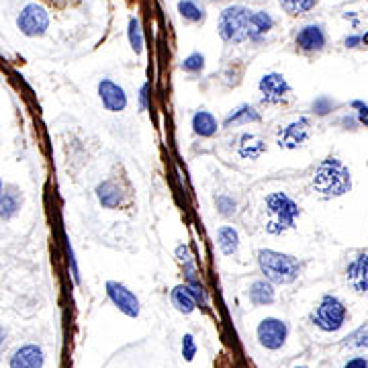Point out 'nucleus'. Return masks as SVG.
I'll return each mask as SVG.
<instances>
[{
	"mask_svg": "<svg viewBox=\"0 0 368 368\" xmlns=\"http://www.w3.org/2000/svg\"><path fill=\"white\" fill-rule=\"evenodd\" d=\"M313 188L326 197H342L352 188V176L350 170L338 160V158H328L323 160L313 174Z\"/></svg>",
	"mask_w": 368,
	"mask_h": 368,
	"instance_id": "nucleus-1",
	"label": "nucleus"
},
{
	"mask_svg": "<svg viewBox=\"0 0 368 368\" xmlns=\"http://www.w3.org/2000/svg\"><path fill=\"white\" fill-rule=\"evenodd\" d=\"M301 217L299 205L284 193H270L266 197V232L270 236L286 234Z\"/></svg>",
	"mask_w": 368,
	"mask_h": 368,
	"instance_id": "nucleus-2",
	"label": "nucleus"
},
{
	"mask_svg": "<svg viewBox=\"0 0 368 368\" xmlns=\"http://www.w3.org/2000/svg\"><path fill=\"white\" fill-rule=\"evenodd\" d=\"M258 264L264 278L272 284H291L301 274V262L295 256L274 249H260Z\"/></svg>",
	"mask_w": 368,
	"mask_h": 368,
	"instance_id": "nucleus-3",
	"label": "nucleus"
},
{
	"mask_svg": "<svg viewBox=\"0 0 368 368\" xmlns=\"http://www.w3.org/2000/svg\"><path fill=\"white\" fill-rule=\"evenodd\" d=\"M252 12L254 10L240 6V4L223 8V12L219 14V25H217L221 39L228 43H244L245 39H249Z\"/></svg>",
	"mask_w": 368,
	"mask_h": 368,
	"instance_id": "nucleus-4",
	"label": "nucleus"
},
{
	"mask_svg": "<svg viewBox=\"0 0 368 368\" xmlns=\"http://www.w3.org/2000/svg\"><path fill=\"white\" fill-rule=\"evenodd\" d=\"M313 326H317L326 334H334L344 328L348 321V309L336 295H323L317 303L315 311L311 313Z\"/></svg>",
	"mask_w": 368,
	"mask_h": 368,
	"instance_id": "nucleus-5",
	"label": "nucleus"
},
{
	"mask_svg": "<svg viewBox=\"0 0 368 368\" xmlns=\"http://www.w3.org/2000/svg\"><path fill=\"white\" fill-rule=\"evenodd\" d=\"M16 27L27 37H41L49 27V14L39 4H27L16 16Z\"/></svg>",
	"mask_w": 368,
	"mask_h": 368,
	"instance_id": "nucleus-6",
	"label": "nucleus"
},
{
	"mask_svg": "<svg viewBox=\"0 0 368 368\" xmlns=\"http://www.w3.org/2000/svg\"><path fill=\"white\" fill-rule=\"evenodd\" d=\"M311 137V121L309 117H299L297 121L289 123L278 129L276 133V143L282 149H297L303 147Z\"/></svg>",
	"mask_w": 368,
	"mask_h": 368,
	"instance_id": "nucleus-7",
	"label": "nucleus"
},
{
	"mask_svg": "<svg viewBox=\"0 0 368 368\" xmlns=\"http://www.w3.org/2000/svg\"><path fill=\"white\" fill-rule=\"evenodd\" d=\"M258 88H260L262 101L266 105H282L286 101V97L291 95V86H289L286 78L278 72L264 74Z\"/></svg>",
	"mask_w": 368,
	"mask_h": 368,
	"instance_id": "nucleus-8",
	"label": "nucleus"
},
{
	"mask_svg": "<svg viewBox=\"0 0 368 368\" xmlns=\"http://www.w3.org/2000/svg\"><path fill=\"white\" fill-rule=\"evenodd\" d=\"M289 328L276 317H266L258 326V340L266 350H280L286 342Z\"/></svg>",
	"mask_w": 368,
	"mask_h": 368,
	"instance_id": "nucleus-9",
	"label": "nucleus"
},
{
	"mask_svg": "<svg viewBox=\"0 0 368 368\" xmlns=\"http://www.w3.org/2000/svg\"><path fill=\"white\" fill-rule=\"evenodd\" d=\"M107 295L113 301L115 307H119V311L125 313L127 317H137L141 307H139V299L125 286L121 282L109 280L107 282Z\"/></svg>",
	"mask_w": 368,
	"mask_h": 368,
	"instance_id": "nucleus-10",
	"label": "nucleus"
},
{
	"mask_svg": "<svg viewBox=\"0 0 368 368\" xmlns=\"http://www.w3.org/2000/svg\"><path fill=\"white\" fill-rule=\"evenodd\" d=\"M99 97L105 105L107 111L111 113H121L123 109L127 107V95L119 84H115L113 80L105 78L99 82Z\"/></svg>",
	"mask_w": 368,
	"mask_h": 368,
	"instance_id": "nucleus-11",
	"label": "nucleus"
},
{
	"mask_svg": "<svg viewBox=\"0 0 368 368\" xmlns=\"http://www.w3.org/2000/svg\"><path fill=\"white\" fill-rule=\"evenodd\" d=\"M346 276L350 286L358 295H368V252L358 254L346 268Z\"/></svg>",
	"mask_w": 368,
	"mask_h": 368,
	"instance_id": "nucleus-12",
	"label": "nucleus"
},
{
	"mask_svg": "<svg viewBox=\"0 0 368 368\" xmlns=\"http://www.w3.org/2000/svg\"><path fill=\"white\" fill-rule=\"evenodd\" d=\"M295 41H297V47L307 53L321 51L326 47V31L319 25H305L299 29Z\"/></svg>",
	"mask_w": 368,
	"mask_h": 368,
	"instance_id": "nucleus-13",
	"label": "nucleus"
},
{
	"mask_svg": "<svg viewBox=\"0 0 368 368\" xmlns=\"http://www.w3.org/2000/svg\"><path fill=\"white\" fill-rule=\"evenodd\" d=\"M43 350L35 344H25L10 356V368H43Z\"/></svg>",
	"mask_w": 368,
	"mask_h": 368,
	"instance_id": "nucleus-14",
	"label": "nucleus"
},
{
	"mask_svg": "<svg viewBox=\"0 0 368 368\" xmlns=\"http://www.w3.org/2000/svg\"><path fill=\"white\" fill-rule=\"evenodd\" d=\"M97 197H99V203L107 209H115L123 203V193L119 188L117 182L113 180H105L97 186Z\"/></svg>",
	"mask_w": 368,
	"mask_h": 368,
	"instance_id": "nucleus-15",
	"label": "nucleus"
},
{
	"mask_svg": "<svg viewBox=\"0 0 368 368\" xmlns=\"http://www.w3.org/2000/svg\"><path fill=\"white\" fill-rule=\"evenodd\" d=\"M272 27H274V19L266 10H254L249 21V39L260 41Z\"/></svg>",
	"mask_w": 368,
	"mask_h": 368,
	"instance_id": "nucleus-16",
	"label": "nucleus"
},
{
	"mask_svg": "<svg viewBox=\"0 0 368 368\" xmlns=\"http://www.w3.org/2000/svg\"><path fill=\"white\" fill-rule=\"evenodd\" d=\"M172 303H174V307L180 311V313H184V315H188V313H193L195 309H197V299H195V295H193V291L188 289V284H178V286H174V291H172Z\"/></svg>",
	"mask_w": 368,
	"mask_h": 368,
	"instance_id": "nucleus-17",
	"label": "nucleus"
},
{
	"mask_svg": "<svg viewBox=\"0 0 368 368\" xmlns=\"http://www.w3.org/2000/svg\"><path fill=\"white\" fill-rule=\"evenodd\" d=\"M264 149H266V143H264L256 133H244V135L240 137V147H238V151H240V156H242L244 160H258V158L264 154Z\"/></svg>",
	"mask_w": 368,
	"mask_h": 368,
	"instance_id": "nucleus-18",
	"label": "nucleus"
},
{
	"mask_svg": "<svg viewBox=\"0 0 368 368\" xmlns=\"http://www.w3.org/2000/svg\"><path fill=\"white\" fill-rule=\"evenodd\" d=\"M247 295H249V301H252L254 305H270V303H274V299H276L274 286H272V282H268V280H256V282H252Z\"/></svg>",
	"mask_w": 368,
	"mask_h": 368,
	"instance_id": "nucleus-19",
	"label": "nucleus"
},
{
	"mask_svg": "<svg viewBox=\"0 0 368 368\" xmlns=\"http://www.w3.org/2000/svg\"><path fill=\"white\" fill-rule=\"evenodd\" d=\"M193 129H195V133L201 135V137H213V135L217 133L219 125H217V119H215L211 113H207V111H197V113L193 115Z\"/></svg>",
	"mask_w": 368,
	"mask_h": 368,
	"instance_id": "nucleus-20",
	"label": "nucleus"
},
{
	"mask_svg": "<svg viewBox=\"0 0 368 368\" xmlns=\"http://www.w3.org/2000/svg\"><path fill=\"white\" fill-rule=\"evenodd\" d=\"M260 121V113L249 107V105H240L236 107L228 117H225V127H238V125H247V123H258Z\"/></svg>",
	"mask_w": 368,
	"mask_h": 368,
	"instance_id": "nucleus-21",
	"label": "nucleus"
},
{
	"mask_svg": "<svg viewBox=\"0 0 368 368\" xmlns=\"http://www.w3.org/2000/svg\"><path fill=\"white\" fill-rule=\"evenodd\" d=\"M217 242H219V247H221V252L225 256H232L240 247V236H238V232L234 228L223 225V228L217 230Z\"/></svg>",
	"mask_w": 368,
	"mask_h": 368,
	"instance_id": "nucleus-22",
	"label": "nucleus"
},
{
	"mask_svg": "<svg viewBox=\"0 0 368 368\" xmlns=\"http://www.w3.org/2000/svg\"><path fill=\"white\" fill-rule=\"evenodd\" d=\"M178 12L188 23H203L205 21V8L197 0H180Z\"/></svg>",
	"mask_w": 368,
	"mask_h": 368,
	"instance_id": "nucleus-23",
	"label": "nucleus"
},
{
	"mask_svg": "<svg viewBox=\"0 0 368 368\" xmlns=\"http://www.w3.org/2000/svg\"><path fill=\"white\" fill-rule=\"evenodd\" d=\"M21 207V197L12 186L2 188V219H10Z\"/></svg>",
	"mask_w": 368,
	"mask_h": 368,
	"instance_id": "nucleus-24",
	"label": "nucleus"
},
{
	"mask_svg": "<svg viewBox=\"0 0 368 368\" xmlns=\"http://www.w3.org/2000/svg\"><path fill=\"white\" fill-rule=\"evenodd\" d=\"M342 346L354 348V350H368V321L360 328H356L350 336H346Z\"/></svg>",
	"mask_w": 368,
	"mask_h": 368,
	"instance_id": "nucleus-25",
	"label": "nucleus"
},
{
	"mask_svg": "<svg viewBox=\"0 0 368 368\" xmlns=\"http://www.w3.org/2000/svg\"><path fill=\"white\" fill-rule=\"evenodd\" d=\"M317 2L319 0H280V6L291 16H299V14H307L309 10H313Z\"/></svg>",
	"mask_w": 368,
	"mask_h": 368,
	"instance_id": "nucleus-26",
	"label": "nucleus"
},
{
	"mask_svg": "<svg viewBox=\"0 0 368 368\" xmlns=\"http://www.w3.org/2000/svg\"><path fill=\"white\" fill-rule=\"evenodd\" d=\"M129 43L135 53L143 51V33H141V25L135 16L129 19Z\"/></svg>",
	"mask_w": 368,
	"mask_h": 368,
	"instance_id": "nucleus-27",
	"label": "nucleus"
},
{
	"mask_svg": "<svg viewBox=\"0 0 368 368\" xmlns=\"http://www.w3.org/2000/svg\"><path fill=\"white\" fill-rule=\"evenodd\" d=\"M203 66H205V58H203L201 53H191V56L182 62V70H184V72H191V74L201 72Z\"/></svg>",
	"mask_w": 368,
	"mask_h": 368,
	"instance_id": "nucleus-28",
	"label": "nucleus"
},
{
	"mask_svg": "<svg viewBox=\"0 0 368 368\" xmlns=\"http://www.w3.org/2000/svg\"><path fill=\"white\" fill-rule=\"evenodd\" d=\"M195 354H197V344H195V338L191 336V334H186L184 338H182V356H184V360H193L195 358Z\"/></svg>",
	"mask_w": 368,
	"mask_h": 368,
	"instance_id": "nucleus-29",
	"label": "nucleus"
},
{
	"mask_svg": "<svg viewBox=\"0 0 368 368\" xmlns=\"http://www.w3.org/2000/svg\"><path fill=\"white\" fill-rule=\"evenodd\" d=\"M217 207H219V213L221 215H225V217H230V215H234L236 213V201L234 199H230V197H219L217 199Z\"/></svg>",
	"mask_w": 368,
	"mask_h": 368,
	"instance_id": "nucleus-30",
	"label": "nucleus"
},
{
	"mask_svg": "<svg viewBox=\"0 0 368 368\" xmlns=\"http://www.w3.org/2000/svg\"><path fill=\"white\" fill-rule=\"evenodd\" d=\"M176 256H178V260H180L182 264H188V262H193L191 249H188V245L186 244H180L178 247H176Z\"/></svg>",
	"mask_w": 368,
	"mask_h": 368,
	"instance_id": "nucleus-31",
	"label": "nucleus"
},
{
	"mask_svg": "<svg viewBox=\"0 0 368 368\" xmlns=\"http://www.w3.org/2000/svg\"><path fill=\"white\" fill-rule=\"evenodd\" d=\"M344 368H368V360L365 358V356H358V358H352V360H348Z\"/></svg>",
	"mask_w": 368,
	"mask_h": 368,
	"instance_id": "nucleus-32",
	"label": "nucleus"
},
{
	"mask_svg": "<svg viewBox=\"0 0 368 368\" xmlns=\"http://www.w3.org/2000/svg\"><path fill=\"white\" fill-rule=\"evenodd\" d=\"M363 43V37L360 35H350L346 37V47H358Z\"/></svg>",
	"mask_w": 368,
	"mask_h": 368,
	"instance_id": "nucleus-33",
	"label": "nucleus"
},
{
	"mask_svg": "<svg viewBox=\"0 0 368 368\" xmlns=\"http://www.w3.org/2000/svg\"><path fill=\"white\" fill-rule=\"evenodd\" d=\"M139 101H141V111H145V109H147V84H143V86H141Z\"/></svg>",
	"mask_w": 368,
	"mask_h": 368,
	"instance_id": "nucleus-34",
	"label": "nucleus"
},
{
	"mask_svg": "<svg viewBox=\"0 0 368 368\" xmlns=\"http://www.w3.org/2000/svg\"><path fill=\"white\" fill-rule=\"evenodd\" d=\"M352 107H354V109H360V111H358V113H360V117H368V105L360 103V101H354V103H352Z\"/></svg>",
	"mask_w": 368,
	"mask_h": 368,
	"instance_id": "nucleus-35",
	"label": "nucleus"
},
{
	"mask_svg": "<svg viewBox=\"0 0 368 368\" xmlns=\"http://www.w3.org/2000/svg\"><path fill=\"white\" fill-rule=\"evenodd\" d=\"M358 119H360V123H363V125H367L368 127V117H358Z\"/></svg>",
	"mask_w": 368,
	"mask_h": 368,
	"instance_id": "nucleus-36",
	"label": "nucleus"
},
{
	"mask_svg": "<svg viewBox=\"0 0 368 368\" xmlns=\"http://www.w3.org/2000/svg\"><path fill=\"white\" fill-rule=\"evenodd\" d=\"M363 43H365V45H368V33H365V35H363Z\"/></svg>",
	"mask_w": 368,
	"mask_h": 368,
	"instance_id": "nucleus-37",
	"label": "nucleus"
},
{
	"mask_svg": "<svg viewBox=\"0 0 368 368\" xmlns=\"http://www.w3.org/2000/svg\"><path fill=\"white\" fill-rule=\"evenodd\" d=\"M215 2H221V0H215Z\"/></svg>",
	"mask_w": 368,
	"mask_h": 368,
	"instance_id": "nucleus-38",
	"label": "nucleus"
},
{
	"mask_svg": "<svg viewBox=\"0 0 368 368\" xmlns=\"http://www.w3.org/2000/svg\"><path fill=\"white\" fill-rule=\"evenodd\" d=\"M297 368H299V367H297Z\"/></svg>",
	"mask_w": 368,
	"mask_h": 368,
	"instance_id": "nucleus-39",
	"label": "nucleus"
}]
</instances>
